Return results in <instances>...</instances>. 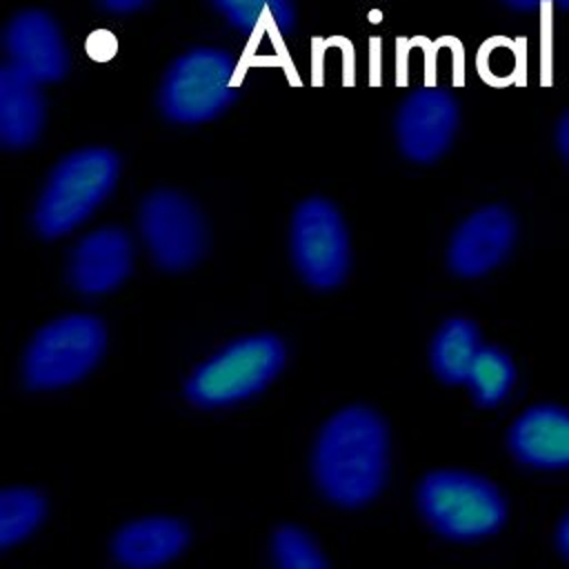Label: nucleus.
<instances>
[{"label": "nucleus", "instance_id": "obj_6", "mask_svg": "<svg viewBox=\"0 0 569 569\" xmlns=\"http://www.w3.org/2000/svg\"><path fill=\"white\" fill-rule=\"evenodd\" d=\"M104 327L87 313H71L42 327L24 353V380L33 389H58L80 380L100 360Z\"/></svg>", "mask_w": 569, "mask_h": 569}, {"label": "nucleus", "instance_id": "obj_7", "mask_svg": "<svg viewBox=\"0 0 569 569\" xmlns=\"http://www.w3.org/2000/svg\"><path fill=\"white\" fill-rule=\"evenodd\" d=\"M291 253L316 289L338 287L349 269V238L340 211L325 198L305 200L291 222Z\"/></svg>", "mask_w": 569, "mask_h": 569}, {"label": "nucleus", "instance_id": "obj_3", "mask_svg": "<svg viewBox=\"0 0 569 569\" xmlns=\"http://www.w3.org/2000/svg\"><path fill=\"white\" fill-rule=\"evenodd\" d=\"M425 520L449 540H480L507 520V502L498 487L467 471H433L418 487Z\"/></svg>", "mask_w": 569, "mask_h": 569}, {"label": "nucleus", "instance_id": "obj_27", "mask_svg": "<svg viewBox=\"0 0 569 569\" xmlns=\"http://www.w3.org/2000/svg\"><path fill=\"white\" fill-rule=\"evenodd\" d=\"M502 2L516 11H533V9H540L542 4V0H502Z\"/></svg>", "mask_w": 569, "mask_h": 569}, {"label": "nucleus", "instance_id": "obj_23", "mask_svg": "<svg viewBox=\"0 0 569 569\" xmlns=\"http://www.w3.org/2000/svg\"><path fill=\"white\" fill-rule=\"evenodd\" d=\"M84 51L96 62H107L118 51V38L109 29H93L84 40Z\"/></svg>", "mask_w": 569, "mask_h": 569}, {"label": "nucleus", "instance_id": "obj_16", "mask_svg": "<svg viewBox=\"0 0 569 569\" xmlns=\"http://www.w3.org/2000/svg\"><path fill=\"white\" fill-rule=\"evenodd\" d=\"M480 331L467 318L447 320L431 342L433 373L447 385L467 382L469 369L480 351Z\"/></svg>", "mask_w": 569, "mask_h": 569}, {"label": "nucleus", "instance_id": "obj_22", "mask_svg": "<svg viewBox=\"0 0 569 569\" xmlns=\"http://www.w3.org/2000/svg\"><path fill=\"white\" fill-rule=\"evenodd\" d=\"M553 0H542L540 4V60H542V78L551 82V51H553Z\"/></svg>", "mask_w": 569, "mask_h": 569}, {"label": "nucleus", "instance_id": "obj_21", "mask_svg": "<svg viewBox=\"0 0 569 569\" xmlns=\"http://www.w3.org/2000/svg\"><path fill=\"white\" fill-rule=\"evenodd\" d=\"M273 558L282 569H325L327 560L322 558L316 542L298 527L284 525L273 533Z\"/></svg>", "mask_w": 569, "mask_h": 569}, {"label": "nucleus", "instance_id": "obj_15", "mask_svg": "<svg viewBox=\"0 0 569 569\" xmlns=\"http://www.w3.org/2000/svg\"><path fill=\"white\" fill-rule=\"evenodd\" d=\"M189 542L184 522L167 516H151L124 525L113 538V556L133 569H149L173 560Z\"/></svg>", "mask_w": 569, "mask_h": 569}, {"label": "nucleus", "instance_id": "obj_24", "mask_svg": "<svg viewBox=\"0 0 569 569\" xmlns=\"http://www.w3.org/2000/svg\"><path fill=\"white\" fill-rule=\"evenodd\" d=\"M153 0H98L100 9L109 13H133L149 7Z\"/></svg>", "mask_w": 569, "mask_h": 569}, {"label": "nucleus", "instance_id": "obj_2", "mask_svg": "<svg viewBox=\"0 0 569 569\" xmlns=\"http://www.w3.org/2000/svg\"><path fill=\"white\" fill-rule=\"evenodd\" d=\"M118 171L120 160L107 147H87L64 156L38 200L36 229L44 238H58L82 224L111 193Z\"/></svg>", "mask_w": 569, "mask_h": 569}, {"label": "nucleus", "instance_id": "obj_14", "mask_svg": "<svg viewBox=\"0 0 569 569\" xmlns=\"http://www.w3.org/2000/svg\"><path fill=\"white\" fill-rule=\"evenodd\" d=\"M40 82L11 62L0 69V140L7 149L33 144L44 127V98Z\"/></svg>", "mask_w": 569, "mask_h": 569}, {"label": "nucleus", "instance_id": "obj_5", "mask_svg": "<svg viewBox=\"0 0 569 569\" xmlns=\"http://www.w3.org/2000/svg\"><path fill=\"white\" fill-rule=\"evenodd\" d=\"M284 365V345L269 333L240 338L202 362L187 382L200 407L233 405L264 389Z\"/></svg>", "mask_w": 569, "mask_h": 569}, {"label": "nucleus", "instance_id": "obj_10", "mask_svg": "<svg viewBox=\"0 0 569 569\" xmlns=\"http://www.w3.org/2000/svg\"><path fill=\"white\" fill-rule=\"evenodd\" d=\"M4 51L9 62L36 82H56L69 69L62 31L42 9H24L9 20Z\"/></svg>", "mask_w": 569, "mask_h": 569}, {"label": "nucleus", "instance_id": "obj_11", "mask_svg": "<svg viewBox=\"0 0 569 569\" xmlns=\"http://www.w3.org/2000/svg\"><path fill=\"white\" fill-rule=\"evenodd\" d=\"M513 238V216L496 204L482 207L456 229L449 244V267L462 278L482 276L509 253Z\"/></svg>", "mask_w": 569, "mask_h": 569}, {"label": "nucleus", "instance_id": "obj_25", "mask_svg": "<svg viewBox=\"0 0 569 569\" xmlns=\"http://www.w3.org/2000/svg\"><path fill=\"white\" fill-rule=\"evenodd\" d=\"M556 142H558V149H560L562 158L569 162V111H567V113L560 118V122H558Z\"/></svg>", "mask_w": 569, "mask_h": 569}, {"label": "nucleus", "instance_id": "obj_18", "mask_svg": "<svg viewBox=\"0 0 569 569\" xmlns=\"http://www.w3.org/2000/svg\"><path fill=\"white\" fill-rule=\"evenodd\" d=\"M209 4L242 33H253L264 18L273 22L280 33H289L296 24L291 0H209Z\"/></svg>", "mask_w": 569, "mask_h": 569}, {"label": "nucleus", "instance_id": "obj_4", "mask_svg": "<svg viewBox=\"0 0 569 569\" xmlns=\"http://www.w3.org/2000/svg\"><path fill=\"white\" fill-rule=\"evenodd\" d=\"M233 78L236 62L229 51L196 47L169 64L158 93L160 111L180 124L213 120L238 96Z\"/></svg>", "mask_w": 569, "mask_h": 569}, {"label": "nucleus", "instance_id": "obj_12", "mask_svg": "<svg viewBox=\"0 0 569 569\" xmlns=\"http://www.w3.org/2000/svg\"><path fill=\"white\" fill-rule=\"evenodd\" d=\"M518 462L533 469H569V409L538 405L520 413L507 436Z\"/></svg>", "mask_w": 569, "mask_h": 569}, {"label": "nucleus", "instance_id": "obj_8", "mask_svg": "<svg viewBox=\"0 0 569 569\" xmlns=\"http://www.w3.org/2000/svg\"><path fill=\"white\" fill-rule=\"evenodd\" d=\"M140 231L156 264L189 269L204 251V224L191 200L176 191H153L140 207Z\"/></svg>", "mask_w": 569, "mask_h": 569}, {"label": "nucleus", "instance_id": "obj_19", "mask_svg": "<svg viewBox=\"0 0 569 569\" xmlns=\"http://www.w3.org/2000/svg\"><path fill=\"white\" fill-rule=\"evenodd\" d=\"M44 518V498L36 489L11 487L0 493V547L24 540Z\"/></svg>", "mask_w": 569, "mask_h": 569}, {"label": "nucleus", "instance_id": "obj_13", "mask_svg": "<svg viewBox=\"0 0 569 569\" xmlns=\"http://www.w3.org/2000/svg\"><path fill=\"white\" fill-rule=\"evenodd\" d=\"M131 258V240L122 229H98L76 244L69 267L71 282L89 296L107 293L129 276Z\"/></svg>", "mask_w": 569, "mask_h": 569}, {"label": "nucleus", "instance_id": "obj_20", "mask_svg": "<svg viewBox=\"0 0 569 569\" xmlns=\"http://www.w3.org/2000/svg\"><path fill=\"white\" fill-rule=\"evenodd\" d=\"M478 73L493 87L516 82L527 67V40L491 36L478 49Z\"/></svg>", "mask_w": 569, "mask_h": 569}, {"label": "nucleus", "instance_id": "obj_28", "mask_svg": "<svg viewBox=\"0 0 569 569\" xmlns=\"http://www.w3.org/2000/svg\"><path fill=\"white\" fill-rule=\"evenodd\" d=\"M553 4H558L565 11H569V0H553Z\"/></svg>", "mask_w": 569, "mask_h": 569}, {"label": "nucleus", "instance_id": "obj_26", "mask_svg": "<svg viewBox=\"0 0 569 569\" xmlns=\"http://www.w3.org/2000/svg\"><path fill=\"white\" fill-rule=\"evenodd\" d=\"M556 542H558V549L560 553L569 560V513L562 518L560 527H558V533H556Z\"/></svg>", "mask_w": 569, "mask_h": 569}, {"label": "nucleus", "instance_id": "obj_9", "mask_svg": "<svg viewBox=\"0 0 569 569\" xmlns=\"http://www.w3.org/2000/svg\"><path fill=\"white\" fill-rule=\"evenodd\" d=\"M458 120V102L447 89H416L402 100L396 116L398 144L409 160L433 162L451 147Z\"/></svg>", "mask_w": 569, "mask_h": 569}, {"label": "nucleus", "instance_id": "obj_1", "mask_svg": "<svg viewBox=\"0 0 569 569\" xmlns=\"http://www.w3.org/2000/svg\"><path fill=\"white\" fill-rule=\"evenodd\" d=\"M387 471V429L367 407L338 411L320 431L313 476L320 491L340 507H360L378 496Z\"/></svg>", "mask_w": 569, "mask_h": 569}, {"label": "nucleus", "instance_id": "obj_17", "mask_svg": "<svg viewBox=\"0 0 569 569\" xmlns=\"http://www.w3.org/2000/svg\"><path fill=\"white\" fill-rule=\"evenodd\" d=\"M516 380V367L511 358L498 347H480L469 376L467 385L476 405L480 407H496L500 405Z\"/></svg>", "mask_w": 569, "mask_h": 569}]
</instances>
